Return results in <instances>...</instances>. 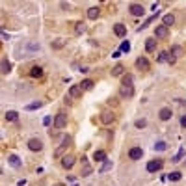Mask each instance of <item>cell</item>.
Masks as SVG:
<instances>
[{
    "label": "cell",
    "instance_id": "cell-1",
    "mask_svg": "<svg viewBox=\"0 0 186 186\" xmlns=\"http://www.w3.org/2000/svg\"><path fill=\"white\" fill-rule=\"evenodd\" d=\"M69 143H71V136H65V138H63V142H61V145L54 151V156H65V151H67Z\"/></svg>",
    "mask_w": 186,
    "mask_h": 186
},
{
    "label": "cell",
    "instance_id": "cell-2",
    "mask_svg": "<svg viewBox=\"0 0 186 186\" xmlns=\"http://www.w3.org/2000/svg\"><path fill=\"white\" fill-rule=\"evenodd\" d=\"M54 127L56 128H65L67 127V113H63V112H60L56 117H54Z\"/></svg>",
    "mask_w": 186,
    "mask_h": 186
},
{
    "label": "cell",
    "instance_id": "cell-3",
    "mask_svg": "<svg viewBox=\"0 0 186 186\" xmlns=\"http://www.w3.org/2000/svg\"><path fill=\"white\" fill-rule=\"evenodd\" d=\"M119 97H123V99L134 97V87H132V86H121V87H119Z\"/></svg>",
    "mask_w": 186,
    "mask_h": 186
},
{
    "label": "cell",
    "instance_id": "cell-4",
    "mask_svg": "<svg viewBox=\"0 0 186 186\" xmlns=\"http://www.w3.org/2000/svg\"><path fill=\"white\" fill-rule=\"evenodd\" d=\"M149 173H156V171H160L162 169V160H151V162H147V168H145Z\"/></svg>",
    "mask_w": 186,
    "mask_h": 186
},
{
    "label": "cell",
    "instance_id": "cell-5",
    "mask_svg": "<svg viewBox=\"0 0 186 186\" xmlns=\"http://www.w3.org/2000/svg\"><path fill=\"white\" fill-rule=\"evenodd\" d=\"M113 119H115V115H113V112H110V110H104V112L101 113V121H102L104 125L113 123Z\"/></svg>",
    "mask_w": 186,
    "mask_h": 186
},
{
    "label": "cell",
    "instance_id": "cell-6",
    "mask_svg": "<svg viewBox=\"0 0 186 186\" xmlns=\"http://www.w3.org/2000/svg\"><path fill=\"white\" fill-rule=\"evenodd\" d=\"M28 149H30V151H41V149H43L41 140H39V138H32V140H28Z\"/></svg>",
    "mask_w": 186,
    "mask_h": 186
},
{
    "label": "cell",
    "instance_id": "cell-7",
    "mask_svg": "<svg viewBox=\"0 0 186 186\" xmlns=\"http://www.w3.org/2000/svg\"><path fill=\"white\" fill-rule=\"evenodd\" d=\"M149 65H151V63H149V60H147L145 56H140V58L136 60V67L140 69V71H147Z\"/></svg>",
    "mask_w": 186,
    "mask_h": 186
},
{
    "label": "cell",
    "instance_id": "cell-8",
    "mask_svg": "<svg viewBox=\"0 0 186 186\" xmlns=\"http://www.w3.org/2000/svg\"><path fill=\"white\" fill-rule=\"evenodd\" d=\"M73 164H75V156H71V154L61 156V166H63L65 169H71V168H73Z\"/></svg>",
    "mask_w": 186,
    "mask_h": 186
},
{
    "label": "cell",
    "instance_id": "cell-9",
    "mask_svg": "<svg viewBox=\"0 0 186 186\" xmlns=\"http://www.w3.org/2000/svg\"><path fill=\"white\" fill-rule=\"evenodd\" d=\"M168 34H169V30H168V26H164V24L156 26V30H154V37H160V39L168 37Z\"/></svg>",
    "mask_w": 186,
    "mask_h": 186
},
{
    "label": "cell",
    "instance_id": "cell-10",
    "mask_svg": "<svg viewBox=\"0 0 186 186\" xmlns=\"http://www.w3.org/2000/svg\"><path fill=\"white\" fill-rule=\"evenodd\" d=\"M130 13H132L134 17H142V15L145 13V9H143L142 4H130Z\"/></svg>",
    "mask_w": 186,
    "mask_h": 186
},
{
    "label": "cell",
    "instance_id": "cell-11",
    "mask_svg": "<svg viewBox=\"0 0 186 186\" xmlns=\"http://www.w3.org/2000/svg\"><path fill=\"white\" fill-rule=\"evenodd\" d=\"M128 156L132 158V160H140L143 156V151H142V147H132L130 151H128Z\"/></svg>",
    "mask_w": 186,
    "mask_h": 186
},
{
    "label": "cell",
    "instance_id": "cell-12",
    "mask_svg": "<svg viewBox=\"0 0 186 186\" xmlns=\"http://www.w3.org/2000/svg\"><path fill=\"white\" fill-rule=\"evenodd\" d=\"M113 32H115V35H117V37H125L127 35V26L121 24V22H117V24L113 26Z\"/></svg>",
    "mask_w": 186,
    "mask_h": 186
},
{
    "label": "cell",
    "instance_id": "cell-13",
    "mask_svg": "<svg viewBox=\"0 0 186 186\" xmlns=\"http://www.w3.org/2000/svg\"><path fill=\"white\" fill-rule=\"evenodd\" d=\"M69 97H73V99L82 97V87L80 86H71L69 87Z\"/></svg>",
    "mask_w": 186,
    "mask_h": 186
},
{
    "label": "cell",
    "instance_id": "cell-14",
    "mask_svg": "<svg viewBox=\"0 0 186 186\" xmlns=\"http://www.w3.org/2000/svg\"><path fill=\"white\" fill-rule=\"evenodd\" d=\"M8 162H9V166H13V168H20L22 166V160L17 154H9L8 156Z\"/></svg>",
    "mask_w": 186,
    "mask_h": 186
},
{
    "label": "cell",
    "instance_id": "cell-15",
    "mask_svg": "<svg viewBox=\"0 0 186 186\" xmlns=\"http://www.w3.org/2000/svg\"><path fill=\"white\" fill-rule=\"evenodd\" d=\"M162 24L164 26H171V24H175V15H171V13H166L164 17H162Z\"/></svg>",
    "mask_w": 186,
    "mask_h": 186
},
{
    "label": "cell",
    "instance_id": "cell-16",
    "mask_svg": "<svg viewBox=\"0 0 186 186\" xmlns=\"http://www.w3.org/2000/svg\"><path fill=\"white\" fill-rule=\"evenodd\" d=\"M82 164H84V168H82V171H80V173H82V177H89L93 169H91V166L87 164V160H86L84 156H82Z\"/></svg>",
    "mask_w": 186,
    "mask_h": 186
},
{
    "label": "cell",
    "instance_id": "cell-17",
    "mask_svg": "<svg viewBox=\"0 0 186 186\" xmlns=\"http://www.w3.org/2000/svg\"><path fill=\"white\" fill-rule=\"evenodd\" d=\"M121 75H125V65L117 63V65L112 69V76H121Z\"/></svg>",
    "mask_w": 186,
    "mask_h": 186
},
{
    "label": "cell",
    "instance_id": "cell-18",
    "mask_svg": "<svg viewBox=\"0 0 186 186\" xmlns=\"http://www.w3.org/2000/svg\"><path fill=\"white\" fill-rule=\"evenodd\" d=\"M171 113H173V112H171L169 108H162L158 115H160V119H162V121H168V119H171Z\"/></svg>",
    "mask_w": 186,
    "mask_h": 186
},
{
    "label": "cell",
    "instance_id": "cell-19",
    "mask_svg": "<svg viewBox=\"0 0 186 186\" xmlns=\"http://www.w3.org/2000/svg\"><path fill=\"white\" fill-rule=\"evenodd\" d=\"M154 49H156V39H154V37H149V39L145 41V50H147V52H153Z\"/></svg>",
    "mask_w": 186,
    "mask_h": 186
},
{
    "label": "cell",
    "instance_id": "cell-20",
    "mask_svg": "<svg viewBox=\"0 0 186 186\" xmlns=\"http://www.w3.org/2000/svg\"><path fill=\"white\" fill-rule=\"evenodd\" d=\"M99 13H101V9H99L97 6H93V8H89V9H87V17H89L91 20H93V19H97V17H99Z\"/></svg>",
    "mask_w": 186,
    "mask_h": 186
},
{
    "label": "cell",
    "instance_id": "cell-21",
    "mask_svg": "<svg viewBox=\"0 0 186 186\" xmlns=\"http://www.w3.org/2000/svg\"><path fill=\"white\" fill-rule=\"evenodd\" d=\"M80 87H82V91H89V89H93V80H91V78H86V80H82Z\"/></svg>",
    "mask_w": 186,
    "mask_h": 186
},
{
    "label": "cell",
    "instance_id": "cell-22",
    "mask_svg": "<svg viewBox=\"0 0 186 186\" xmlns=\"http://www.w3.org/2000/svg\"><path fill=\"white\" fill-rule=\"evenodd\" d=\"M93 160L95 162H104L106 160V153L104 151H95L93 153Z\"/></svg>",
    "mask_w": 186,
    "mask_h": 186
},
{
    "label": "cell",
    "instance_id": "cell-23",
    "mask_svg": "<svg viewBox=\"0 0 186 186\" xmlns=\"http://www.w3.org/2000/svg\"><path fill=\"white\" fill-rule=\"evenodd\" d=\"M17 119H19V112H15V110L6 112V121H17Z\"/></svg>",
    "mask_w": 186,
    "mask_h": 186
},
{
    "label": "cell",
    "instance_id": "cell-24",
    "mask_svg": "<svg viewBox=\"0 0 186 186\" xmlns=\"http://www.w3.org/2000/svg\"><path fill=\"white\" fill-rule=\"evenodd\" d=\"M132 80H134V76H132L130 73H125V75H123V78H121L123 86H132Z\"/></svg>",
    "mask_w": 186,
    "mask_h": 186
},
{
    "label": "cell",
    "instance_id": "cell-25",
    "mask_svg": "<svg viewBox=\"0 0 186 186\" xmlns=\"http://www.w3.org/2000/svg\"><path fill=\"white\" fill-rule=\"evenodd\" d=\"M112 166H113V164H112V160H104V162H102V168L99 169V173H106L108 169H112Z\"/></svg>",
    "mask_w": 186,
    "mask_h": 186
},
{
    "label": "cell",
    "instance_id": "cell-26",
    "mask_svg": "<svg viewBox=\"0 0 186 186\" xmlns=\"http://www.w3.org/2000/svg\"><path fill=\"white\" fill-rule=\"evenodd\" d=\"M30 75H32V76H34V78H39V76H41V75H43V69H41V67H39V65H35V67H34V69H32V71H30Z\"/></svg>",
    "mask_w": 186,
    "mask_h": 186
},
{
    "label": "cell",
    "instance_id": "cell-27",
    "mask_svg": "<svg viewBox=\"0 0 186 186\" xmlns=\"http://www.w3.org/2000/svg\"><path fill=\"white\" fill-rule=\"evenodd\" d=\"M11 71V63L8 60H2V75H8Z\"/></svg>",
    "mask_w": 186,
    "mask_h": 186
},
{
    "label": "cell",
    "instance_id": "cell-28",
    "mask_svg": "<svg viewBox=\"0 0 186 186\" xmlns=\"http://www.w3.org/2000/svg\"><path fill=\"white\" fill-rule=\"evenodd\" d=\"M168 179H169L171 182H177V180H180V179H182V175H180L179 171H173V173H169V175H168Z\"/></svg>",
    "mask_w": 186,
    "mask_h": 186
},
{
    "label": "cell",
    "instance_id": "cell-29",
    "mask_svg": "<svg viewBox=\"0 0 186 186\" xmlns=\"http://www.w3.org/2000/svg\"><path fill=\"white\" fill-rule=\"evenodd\" d=\"M166 60H168V50H162V52H160V54L156 56V61H158V63L166 61Z\"/></svg>",
    "mask_w": 186,
    "mask_h": 186
},
{
    "label": "cell",
    "instance_id": "cell-30",
    "mask_svg": "<svg viewBox=\"0 0 186 186\" xmlns=\"http://www.w3.org/2000/svg\"><path fill=\"white\" fill-rule=\"evenodd\" d=\"M41 106H43V102H41V101H35V102L28 104V106H26L24 110H37V108H41Z\"/></svg>",
    "mask_w": 186,
    "mask_h": 186
},
{
    "label": "cell",
    "instance_id": "cell-31",
    "mask_svg": "<svg viewBox=\"0 0 186 186\" xmlns=\"http://www.w3.org/2000/svg\"><path fill=\"white\" fill-rule=\"evenodd\" d=\"M168 149V143H164V142H156L154 143V151H166Z\"/></svg>",
    "mask_w": 186,
    "mask_h": 186
},
{
    "label": "cell",
    "instance_id": "cell-32",
    "mask_svg": "<svg viewBox=\"0 0 186 186\" xmlns=\"http://www.w3.org/2000/svg\"><path fill=\"white\" fill-rule=\"evenodd\" d=\"M171 52H173L175 56H179V54H182V46H179V45H173V46H171Z\"/></svg>",
    "mask_w": 186,
    "mask_h": 186
},
{
    "label": "cell",
    "instance_id": "cell-33",
    "mask_svg": "<svg viewBox=\"0 0 186 186\" xmlns=\"http://www.w3.org/2000/svg\"><path fill=\"white\" fill-rule=\"evenodd\" d=\"M166 61H168V63H169V65H173V63H175V61H177V56H175V54H173V52H168V60H166Z\"/></svg>",
    "mask_w": 186,
    "mask_h": 186
},
{
    "label": "cell",
    "instance_id": "cell-34",
    "mask_svg": "<svg viewBox=\"0 0 186 186\" xmlns=\"http://www.w3.org/2000/svg\"><path fill=\"white\" fill-rule=\"evenodd\" d=\"M119 50H121V52H128V50H130V43H128V41H123Z\"/></svg>",
    "mask_w": 186,
    "mask_h": 186
},
{
    "label": "cell",
    "instance_id": "cell-35",
    "mask_svg": "<svg viewBox=\"0 0 186 186\" xmlns=\"http://www.w3.org/2000/svg\"><path fill=\"white\" fill-rule=\"evenodd\" d=\"M145 125H147L145 119H138V121H136V128H145Z\"/></svg>",
    "mask_w": 186,
    "mask_h": 186
},
{
    "label": "cell",
    "instance_id": "cell-36",
    "mask_svg": "<svg viewBox=\"0 0 186 186\" xmlns=\"http://www.w3.org/2000/svg\"><path fill=\"white\" fill-rule=\"evenodd\" d=\"M75 30H76V34H84V32H86V26L82 24V22H78V24H76V28H75Z\"/></svg>",
    "mask_w": 186,
    "mask_h": 186
},
{
    "label": "cell",
    "instance_id": "cell-37",
    "mask_svg": "<svg viewBox=\"0 0 186 186\" xmlns=\"http://www.w3.org/2000/svg\"><path fill=\"white\" fill-rule=\"evenodd\" d=\"M182 156H184V149H182V147H180V151H179V153H177V156H173V162H179V160H180V158H182Z\"/></svg>",
    "mask_w": 186,
    "mask_h": 186
},
{
    "label": "cell",
    "instance_id": "cell-38",
    "mask_svg": "<svg viewBox=\"0 0 186 186\" xmlns=\"http://www.w3.org/2000/svg\"><path fill=\"white\" fill-rule=\"evenodd\" d=\"M63 43H65V39H60V41H56V43H54V46H56V49H60V46H61Z\"/></svg>",
    "mask_w": 186,
    "mask_h": 186
},
{
    "label": "cell",
    "instance_id": "cell-39",
    "mask_svg": "<svg viewBox=\"0 0 186 186\" xmlns=\"http://www.w3.org/2000/svg\"><path fill=\"white\" fill-rule=\"evenodd\" d=\"M180 127L186 128V115H182V117H180Z\"/></svg>",
    "mask_w": 186,
    "mask_h": 186
},
{
    "label": "cell",
    "instance_id": "cell-40",
    "mask_svg": "<svg viewBox=\"0 0 186 186\" xmlns=\"http://www.w3.org/2000/svg\"><path fill=\"white\" fill-rule=\"evenodd\" d=\"M60 6H61V9H69V8H71V6H69V4H67V2H61V4H60Z\"/></svg>",
    "mask_w": 186,
    "mask_h": 186
},
{
    "label": "cell",
    "instance_id": "cell-41",
    "mask_svg": "<svg viewBox=\"0 0 186 186\" xmlns=\"http://www.w3.org/2000/svg\"><path fill=\"white\" fill-rule=\"evenodd\" d=\"M43 125H50V117H45L43 119Z\"/></svg>",
    "mask_w": 186,
    "mask_h": 186
},
{
    "label": "cell",
    "instance_id": "cell-42",
    "mask_svg": "<svg viewBox=\"0 0 186 186\" xmlns=\"http://www.w3.org/2000/svg\"><path fill=\"white\" fill-rule=\"evenodd\" d=\"M54 186H65V184H61V182H56V184H54Z\"/></svg>",
    "mask_w": 186,
    "mask_h": 186
},
{
    "label": "cell",
    "instance_id": "cell-43",
    "mask_svg": "<svg viewBox=\"0 0 186 186\" xmlns=\"http://www.w3.org/2000/svg\"><path fill=\"white\" fill-rule=\"evenodd\" d=\"M184 164H186V162H184Z\"/></svg>",
    "mask_w": 186,
    "mask_h": 186
}]
</instances>
